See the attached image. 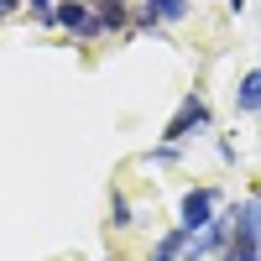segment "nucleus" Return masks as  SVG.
I'll return each mask as SVG.
<instances>
[{
    "instance_id": "f257e3e1",
    "label": "nucleus",
    "mask_w": 261,
    "mask_h": 261,
    "mask_svg": "<svg viewBox=\"0 0 261 261\" xmlns=\"http://www.w3.org/2000/svg\"><path fill=\"white\" fill-rule=\"evenodd\" d=\"M220 261H261V193H251L246 204L230 209V241Z\"/></svg>"
},
{
    "instance_id": "f03ea898",
    "label": "nucleus",
    "mask_w": 261,
    "mask_h": 261,
    "mask_svg": "<svg viewBox=\"0 0 261 261\" xmlns=\"http://www.w3.org/2000/svg\"><path fill=\"white\" fill-rule=\"evenodd\" d=\"M220 188L214 183H199V188H188L183 199H178V225L188 230V235H199V230H209L214 220H220Z\"/></svg>"
},
{
    "instance_id": "7ed1b4c3",
    "label": "nucleus",
    "mask_w": 261,
    "mask_h": 261,
    "mask_svg": "<svg viewBox=\"0 0 261 261\" xmlns=\"http://www.w3.org/2000/svg\"><path fill=\"white\" fill-rule=\"evenodd\" d=\"M193 130H209V99L193 89V94H183V105H178V115H172L167 125H162V141H172V146H183Z\"/></svg>"
},
{
    "instance_id": "20e7f679",
    "label": "nucleus",
    "mask_w": 261,
    "mask_h": 261,
    "mask_svg": "<svg viewBox=\"0 0 261 261\" xmlns=\"http://www.w3.org/2000/svg\"><path fill=\"white\" fill-rule=\"evenodd\" d=\"M235 110H246V115L261 110V68H251V73L241 79V89H235Z\"/></svg>"
},
{
    "instance_id": "39448f33",
    "label": "nucleus",
    "mask_w": 261,
    "mask_h": 261,
    "mask_svg": "<svg viewBox=\"0 0 261 261\" xmlns=\"http://www.w3.org/2000/svg\"><path fill=\"white\" fill-rule=\"evenodd\" d=\"M130 225H136V204L120 188H110V230H130Z\"/></svg>"
},
{
    "instance_id": "423d86ee",
    "label": "nucleus",
    "mask_w": 261,
    "mask_h": 261,
    "mask_svg": "<svg viewBox=\"0 0 261 261\" xmlns=\"http://www.w3.org/2000/svg\"><path fill=\"white\" fill-rule=\"evenodd\" d=\"M53 6H58V0H27V11L42 21V27H47V16H53Z\"/></svg>"
},
{
    "instance_id": "0eeeda50",
    "label": "nucleus",
    "mask_w": 261,
    "mask_h": 261,
    "mask_svg": "<svg viewBox=\"0 0 261 261\" xmlns=\"http://www.w3.org/2000/svg\"><path fill=\"white\" fill-rule=\"evenodd\" d=\"M16 6H21V0H0V21H6V16H16Z\"/></svg>"
},
{
    "instance_id": "6e6552de",
    "label": "nucleus",
    "mask_w": 261,
    "mask_h": 261,
    "mask_svg": "<svg viewBox=\"0 0 261 261\" xmlns=\"http://www.w3.org/2000/svg\"><path fill=\"white\" fill-rule=\"evenodd\" d=\"M94 11H105V6H130V0H89Z\"/></svg>"
},
{
    "instance_id": "1a4fd4ad",
    "label": "nucleus",
    "mask_w": 261,
    "mask_h": 261,
    "mask_svg": "<svg viewBox=\"0 0 261 261\" xmlns=\"http://www.w3.org/2000/svg\"><path fill=\"white\" fill-rule=\"evenodd\" d=\"M151 261H178V256H172V251H162V246H157V251H151Z\"/></svg>"
},
{
    "instance_id": "9d476101",
    "label": "nucleus",
    "mask_w": 261,
    "mask_h": 261,
    "mask_svg": "<svg viewBox=\"0 0 261 261\" xmlns=\"http://www.w3.org/2000/svg\"><path fill=\"white\" fill-rule=\"evenodd\" d=\"M225 6H230V11H246V0H225Z\"/></svg>"
}]
</instances>
